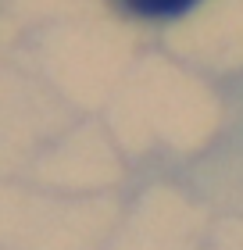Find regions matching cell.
Returning a JSON list of instances; mask_svg holds the SVG:
<instances>
[{"mask_svg":"<svg viewBox=\"0 0 243 250\" xmlns=\"http://www.w3.org/2000/svg\"><path fill=\"white\" fill-rule=\"evenodd\" d=\"M114 4L136 18H176L186 15L197 0H114Z\"/></svg>","mask_w":243,"mask_h":250,"instance_id":"6da1fadb","label":"cell"}]
</instances>
